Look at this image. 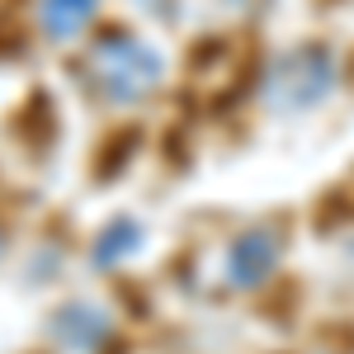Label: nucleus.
Returning <instances> with one entry per match:
<instances>
[{
  "instance_id": "obj_6",
  "label": "nucleus",
  "mask_w": 354,
  "mask_h": 354,
  "mask_svg": "<svg viewBox=\"0 0 354 354\" xmlns=\"http://www.w3.org/2000/svg\"><path fill=\"white\" fill-rule=\"evenodd\" d=\"M142 250V227H137L133 218H113L100 236H95V245H90V255H95V265L100 270H113V265H123L128 255H137Z\"/></svg>"
},
{
  "instance_id": "obj_5",
  "label": "nucleus",
  "mask_w": 354,
  "mask_h": 354,
  "mask_svg": "<svg viewBox=\"0 0 354 354\" xmlns=\"http://www.w3.org/2000/svg\"><path fill=\"white\" fill-rule=\"evenodd\" d=\"M95 10H100V0H38V28L57 43H66L95 19Z\"/></svg>"
},
{
  "instance_id": "obj_1",
  "label": "nucleus",
  "mask_w": 354,
  "mask_h": 354,
  "mask_svg": "<svg viewBox=\"0 0 354 354\" xmlns=\"http://www.w3.org/2000/svg\"><path fill=\"white\" fill-rule=\"evenodd\" d=\"M81 76L104 104H142L165 76V57L128 28H109L90 43Z\"/></svg>"
},
{
  "instance_id": "obj_3",
  "label": "nucleus",
  "mask_w": 354,
  "mask_h": 354,
  "mask_svg": "<svg viewBox=\"0 0 354 354\" xmlns=\"http://www.w3.org/2000/svg\"><path fill=\"white\" fill-rule=\"evenodd\" d=\"M279 255H283V241H279L274 227H250V232H241L232 241V250H227V283L241 288V293L260 288L279 270Z\"/></svg>"
},
{
  "instance_id": "obj_2",
  "label": "nucleus",
  "mask_w": 354,
  "mask_h": 354,
  "mask_svg": "<svg viewBox=\"0 0 354 354\" xmlns=\"http://www.w3.org/2000/svg\"><path fill=\"white\" fill-rule=\"evenodd\" d=\"M335 85V62L322 43H307L293 53L274 57L270 76H265V109L274 113H302L317 109Z\"/></svg>"
},
{
  "instance_id": "obj_4",
  "label": "nucleus",
  "mask_w": 354,
  "mask_h": 354,
  "mask_svg": "<svg viewBox=\"0 0 354 354\" xmlns=\"http://www.w3.org/2000/svg\"><path fill=\"white\" fill-rule=\"evenodd\" d=\"M53 335L66 345V350L90 354L104 335H109V317H104L100 307H90V302H66V307L53 312Z\"/></svg>"
},
{
  "instance_id": "obj_7",
  "label": "nucleus",
  "mask_w": 354,
  "mask_h": 354,
  "mask_svg": "<svg viewBox=\"0 0 354 354\" xmlns=\"http://www.w3.org/2000/svg\"><path fill=\"white\" fill-rule=\"evenodd\" d=\"M232 5H250V0H232Z\"/></svg>"
},
{
  "instance_id": "obj_8",
  "label": "nucleus",
  "mask_w": 354,
  "mask_h": 354,
  "mask_svg": "<svg viewBox=\"0 0 354 354\" xmlns=\"http://www.w3.org/2000/svg\"><path fill=\"white\" fill-rule=\"evenodd\" d=\"M0 245H5V232H0Z\"/></svg>"
}]
</instances>
